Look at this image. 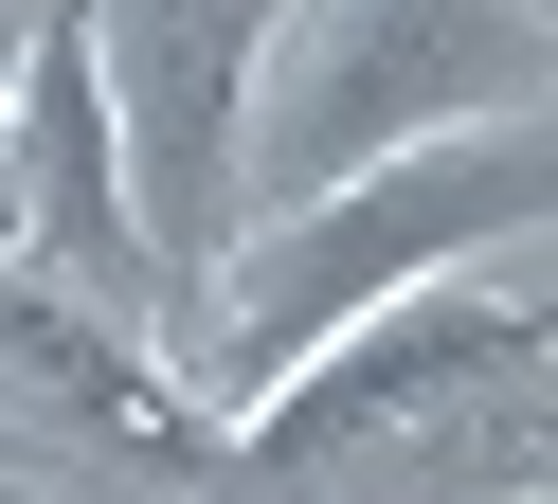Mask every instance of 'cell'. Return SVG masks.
<instances>
[{
	"mask_svg": "<svg viewBox=\"0 0 558 504\" xmlns=\"http://www.w3.org/2000/svg\"><path fill=\"white\" fill-rule=\"evenodd\" d=\"M522 235H541V108H505V127H433V144H397V163L325 180V199L253 216V235L198 271V307H217V324H198V379L253 415L306 343H342V324L378 307V288L469 271V252H522Z\"/></svg>",
	"mask_w": 558,
	"mask_h": 504,
	"instance_id": "6da1fadb",
	"label": "cell"
},
{
	"mask_svg": "<svg viewBox=\"0 0 558 504\" xmlns=\"http://www.w3.org/2000/svg\"><path fill=\"white\" fill-rule=\"evenodd\" d=\"M541 55H558L541 0H289L270 55H253L234 199L289 216V199H325V180L397 163V144H433V127H505V108H541ZM253 216H234V235H253Z\"/></svg>",
	"mask_w": 558,
	"mask_h": 504,
	"instance_id": "7a4b0ae2",
	"label": "cell"
},
{
	"mask_svg": "<svg viewBox=\"0 0 558 504\" xmlns=\"http://www.w3.org/2000/svg\"><path fill=\"white\" fill-rule=\"evenodd\" d=\"M90 19V91H109V163H126V235L145 288H198L234 252V127H253V55L289 0H73Z\"/></svg>",
	"mask_w": 558,
	"mask_h": 504,
	"instance_id": "3957f363",
	"label": "cell"
},
{
	"mask_svg": "<svg viewBox=\"0 0 558 504\" xmlns=\"http://www.w3.org/2000/svg\"><path fill=\"white\" fill-rule=\"evenodd\" d=\"M522 360H541V307H522V288L414 271V288H378L342 343H306L253 415H217V468H306V451H342V432H397V415H433V396L522 379Z\"/></svg>",
	"mask_w": 558,
	"mask_h": 504,
	"instance_id": "277c9868",
	"label": "cell"
},
{
	"mask_svg": "<svg viewBox=\"0 0 558 504\" xmlns=\"http://www.w3.org/2000/svg\"><path fill=\"white\" fill-rule=\"evenodd\" d=\"M19 252L54 288H145L126 235V163H109V91H90V19L19 0Z\"/></svg>",
	"mask_w": 558,
	"mask_h": 504,
	"instance_id": "5b68a950",
	"label": "cell"
},
{
	"mask_svg": "<svg viewBox=\"0 0 558 504\" xmlns=\"http://www.w3.org/2000/svg\"><path fill=\"white\" fill-rule=\"evenodd\" d=\"M0 360H19V379H54V396H90L109 432H162V451H198V468H217V415H198L162 360H126L109 324L73 307V288H19V271H0Z\"/></svg>",
	"mask_w": 558,
	"mask_h": 504,
	"instance_id": "8992f818",
	"label": "cell"
},
{
	"mask_svg": "<svg viewBox=\"0 0 558 504\" xmlns=\"http://www.w3.org/2000/svg\"><path fill=\"white\" fill-rule=\"evenodd\" d=\"M0 252H19V0H0Z\"/></svg>",
	"mask_w": 558,
	"mask_h": 504,
	"instance_id": "52a82bcc",
	"label": "cell"
}]
</instances>
